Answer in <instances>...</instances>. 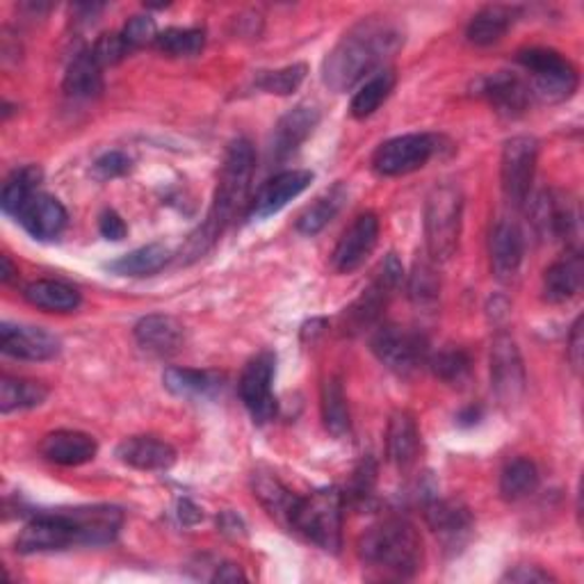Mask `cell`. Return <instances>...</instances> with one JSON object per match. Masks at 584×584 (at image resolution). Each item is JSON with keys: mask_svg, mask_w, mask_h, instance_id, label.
Here are the masks:
<instances>
[{"mask_svg": "<svg viewBox=\"0 0 584 584\" xmlns=\"http://www.w3.org/2000/svg\"><path fill=\"white\" fill-rule=\"evenodd\" d=\"M393 87H395V74L390 69H382L371 80H365V85L359 87V91L352 99V106H350L352 117L354 119L373 117L382 108V103L390 97Z\"/></svg>", "mask_w": 584, "mask_h": 584, "instance_id": "obj_37", "label": "cell"}, {"mask_svg": "<svg viewBox=\"0 0 584 584\" xmlns=\"http://www.w3.org/2000/svg\"><path fill=\"white\" fill-rule=\"evenodd\" d=\"M539 469L535 461L518 456L511 459L500 473V496L507 503H518L530 498L539 488Z\"/></svg>", "mask_w": 584, "mask_h": 584, "instance_id": "obj_31", "label": "cell"}, {"mask_svg": "<svg viewBox=\"0 0 584 584\" xmlns=\"http://www.w3.org/2000/svg\"><path fill=\"white\" fill-rule=\"evenodd\" d=\"M0 263H3V269H0V279H3V284H10V282L14 279L16 269H14L12 261H10V256H3V258H0Z\"/></svg>", "mask_w": 584, "mask_h": 584, "instance_id": "obj_53", "label": "cell"}, {"mask_svg": "<svg viewBox=\"0 0 584 584\" xmlns=\"http://www.w3.org/2000/svg\"><path fill=\"white\" fill-rule=\"evenodd\" d=\"M439 151V140L427 133L399 135L384 142L373 158V167L379 176H405L422 169L429 158Z\"/></svg>", "mask_w": 584, "mask_h": 584, "instance_id": "obj_11", "label": "cell"}, {"mask_svg": "<svg viewBox=\"0 0 584 584\" xmlns=\"http://www.w3.org/2000/svg\"><path fill=\"white\" fill-rule=\"evenodd\" d=\"M131 172V158L121 151H110L95 163V176L99 180H112Z\"/></svg>", "mask_w": 584, "mask_h": 584, "instance_id": "obj_46", "label": "cell"}, {"mask_svg": "<svg viewBox=\"0 0 584 584\" xmlns=\"http://www.w3.org/2000/svg\"><path fill=\"white\" fill-rule=\"evenodd\" d=\"M461 222H464V195L454 183H441L425 201L427 254L434 263H445L456 254Z\"/></svg>", "mask_w": 584, "mask_h": 584, "instance_id": "obj_4", "label": "cell"}, {"mask_svg": "<svg viewBox=\"0 0 584 584\" xmlns=\"http://www.w3.org/2000/svg\"><path fill=\"white\" fill-rule=\"evenodd\" d=\"M375 356L399 377L416 375L429 359L427 338L403 327H382L373 335Z\"/></svg>", "mask_w": 584, "mask_h": 584, "instance_id": "obj_8", "label": "cell"}, {"mask_svg": "<svg viewBox=\"0 0 584 584\" xmlns=\"http://www.w3.org/2000/svg\"><path fill=\"white\" fill-rule=\"evenodd\" d=\"M135 341L153 356H169L183 343V327L169 316H146L135 324Z\"/></svg>", "mask_w": 584, "mask_h": 584, "instance_id": "obj_25", "label": "cell"}, {"mask_svg": "<svg viewBox=\"0 0 584 584\" xmlns=\"http://www.w3.org/2000/svg\"><path fill=\"white\" fill-rule=\"evenodd\" d=\"M375 482H377V464L373 456H363L361 464L354 469V475L350 480V488H348V496L345 500L354 503V505H363L371 500L373 491H375Z\"/></svg>", "mask_w": 584, "mask_h": 584, "instance_id": "obj_43", "label": "cell"}, {"mask_svg": "<svg viewBox=\"0 0 584 584\" xmlns=\"http://www.w3.org/2000/svg\"><path fill=\"white\" fill-rule=\"evenodd\" d=\"M488 254H491V269H494L496 279L509 282L518 274L522 254H526V240H522L520 229L514 222L500 220L488 240Z\"/></svg>", "mask_w": 584, "mask_h": 584, "instance_id": "obj_18", "label": "cell"}, {"mask_svg": "<svg viewBox=\"0 0 584 584\" xmlns=\"http://www.w3.org/2000/svg\"><path fill=\"white\" fill-rule=\"evenodd\" d=\"M212 580L214 582H238V580H244V575L235 564H222L218 566V571H214Z\"/></svg>", "mask_w": 584, "mask_h": 584, "instance_id": "obj_52", "label": "cell"}, {"mask_svg": "<svg viewBox=\"0 0 584 584\" xmlns=\"http://www.w3.org/2000/svg\"><path fill=\"white\" fill-rule=\"evenodd\" d=\"M0 348L12 359L21 361H51L59 354V341L40 329V327H25V324H3L0 329Z\"/></svg>", "mask_w": 584, "mask_h": 584, "instance_id": "obj_15", "label": "cell"}, {"mask_svg": "<svg viewBox=\"0 0 584 584\" xmlns=\"http://www.w3.org/2000/svg\"><path fill=\"white\" fill-rule=\"evenodd\" d=\"M220 530L224 532V535H233V537H238V535H244V526H242V520L235 516V514H231V511H224L222 516H220Z\"/></svg>", "mask_w": 584, "mask_h": 584, "instance_id": "obj_51", "label": "cell"}, {"mask_svg": "<svg viewBox=\"0 0 584 584\" xmlns=\"http://www.w3.org/2000/svg\"><path fill=\"white\" fill-rule=\"evenodd\" d=\"M103 67L97 63L91 51L74 57L65 76V91L71 99H95L103 91Z\"/></svg>", "mask_w": 584, "mask_h": 584, "instance_id": "obj_30", "label": "cell"}, {"mask_svg": "<svg viewBox=\"0 0 584 584\" xmlns=\"http://www.w3.org/2000/svg\"><path fill=\"white\" fill-rule=\"evenodd\" d=\"M425 518L439 537L456 541L473 528V516L466 505L456 500H439L437 496L425 503Z\"/></svg>", "mask_w": 584, "mask_h": 584, "instance_id": "obj_27", "label": "cell"}, {"mask_svg": "<svg viewBox=\"0 0 584 584\" xmlns=\"http://www.w3.org/2000/svg\"><path fill=\"white\" fill-rule=\"evenodd\" d=\"M405 33L388 16H367L352 25L322 65L324 85L341 95L365 76L379 74L388 59L403 48Z\"/></svg>", "mask_w": 584, "mask_h": 584, "instance_id": "obj_1", "label": "cell"}, {"mask_svg": "<svg viewBox=\"0 0 584 584\" xmlns=\"http://www.w3.org/2000/svg\"><path fill=\"white\" fill-rule=\"evenodd\" d=\"M163 384L178 397H208L220 388L218 377L203 371H192V367H167Z\"/></svg>", "mask_w": 584, "mask_h": 584, "instance_id": "obj_36", "label": "cell"}, {"mask_svg": "<svg viewBox=\"0 0 584 584\" xmlns=\"http://www.w3.org/2000/svg\"><path fill=\"white\" fill-rule=\"evenodd\" d=\"M158 35H161L158 25L151 16H133L124 25V30H121V37H124V42L131 46V51L146 46V44H156Z\"/></svg>", "mask_w": 584, "mask_h": 584, "instance_id": "obj_45", "label": "cell"}, {"mask_svg": "<svg viewBox=\"0 0 584 584\" xmlns=\"http://www.w3.org/2000/svg\"><path fill=\"white\" fill-rule=\"evenodd\" d=\"M582 256L571 250L566 256L552 263L543 274V299L548 304H566L582 288Z\"/></svg>", "mask_w": 584, "mask_h": 584, "instance_id": "obj_24", "label": "cell"}, {"mask_svg": "<svg viewBox=\"0 0 584 584\" xmlns=\"http://www.w3.org/2000/svg\"><path fill=\"white\" fill-rule=\"evenodd\" d=\"M427 365L445 384H461L471 375V356L464 350H443L429 356Z\"/></svg>", "mask_w": 584, "mask_h": 584, "instance_id": "obj_41", "label": "cell"}, {"mask_svg": "<svg viewBox=\"0 0 584 584\" xmlns=\"http://www.w3.org/2000/svg\"><path fill=\"white\" fill-rule=\"evenodd\" d=\"M539 158V144L530 135H518L505 142L500 158V183L503 195L509 206L520 208L530 199Z\"/></svg>", "mask_w": 584, "mask_h": 584, "instance_id": "obj_7", "label": "cell"}, {"mask_svg": "<svg viewBox=\"0 0 584 584\" xmlns=\"http://www.w3.org/2000/svg\"><path fill=\"white\" fill-rule=\"evenodd\" d=\"M178 518H180L183 526H195V522H199L203 518V514H201V509L195 503L180 500L178 503Z\"/></svg>", "mask_w": 584, "mask_h": 584, "instance_id": "obj_50", "label": "cell"}, {"mask_svg": "<svg viewBox=\"0 0 584 584\" xmlns=\"http://www.w3.org/2000/svg\"><path fill=\"white\" fill-rule=\"evenodd\" d=\"M23 297L27 304L48 313H71L80 306V293L74 286L53 279H42L25 286Z\"/></svg>", "mask_w": 584, "mask_h": 584, "instance_id": "obj_28", "label": "cell"}, {"mask_svg": "<svg viewBox=\"0 0 584 584\" xmlns=\"http://www.w3.org/2000/svg\"><path fill=\"white\" fill-rule=\"evenodd\" d=\"M535 224L543 235L566 240L577 229V210L555 192H543L535 206Z\"/></svg>", "mask_w": 584, "mask_h": 584, "instance_id": "obj_26", "label": "cell"}, {"mask_svg": "<svg viewBox=\"0 0 584 584\" xmlns=\"http://www.w3.org/2000/svg\"><path fill=\"white\" fill-rule=\"evenodd\" d=\"M99 231H101V235H103L106 240H114V242H117V240H124V238H126L129 227H126L124 220L119 218V214H117L114 210H106V212L101 214Z\"/></svg>", "mask_w": 584, "mask_h": 584, "instance_id": "obj_47", "label": "cell"}, {"mask_svg": "<svg viewBox=\"0 0 584 584\" xmlns=\"http://www.w3.org/2000/svg\"><path fill=\"white\" fill-rule=\"evenodd\" d=\"M516 59L522 69L530 71V91L539 101L562 103L575 95L580 76L562 53L552 48H526Z\"/></svg>", "mask_w": 584, "mask_h": 584, "instance_id": "obj_6", "label": "cell"}, {"mask_svg": "<svg viewBox=\"0 0 584 584\" xmlns=\"http://www.w3.org/2000/svg\"><path fill=\"white\" fill-rule=\"evenodd\" d=\"M206 46L201 27H169L158 35L156 48L169 57H195Z\"/></svg>", "mask_w": 584, "mask_h": 584, "instance_id": "obj_40", "label": "cell"}, {"mask_svg": "<svg viewBox=\"0 0 584 584\" xmlns=\"http://www.w3.org/2000/svg\"><path fill=\"white\" fill-rule=\"evenodd\" d=\"M584 345V335H582V318H577L571 327V335H569V348H566V354H569V361L573 365V371L580 373L582 367V348Z\"/></svg>", "mask_w": 584, "mask_h": 584, "instance_id": "obj_49", "label": "cell"}, {"mask_svg": "<svg viewBox=\"0 0 584 584\" xmlns=\"http://www.w3.org/2000/svg\"><path fill=\"white\" fill-rule=\"evenodd\" d=\"M526 386L528 377L520 350L509 333L500 331L491 343V388L503 407L514 409L526 395Z\"/></svg>", "mask_w": 584, "mask_h": 584, "instance_id": "obj_10", "label": "cell"}, {"mask_svg": "<svg viewBox=\"0 0 584 584\" xmlns=\"http://www.w3.org/2000/svg\"><path fill=\"white\" fill-rule=\"evenodd\" d=\"M40 452L44 459H48L51 464L57 466H82L89 464L91 459L97 456L99 445L95 437H89L85 432H74V429H59L44 437Z\"/></svg>", "mask_w": 584, "mask_h": 584, "instance_id": "obj_21", "label": "cell"}, {"mask_svg": "<svg viewBox=\"0 0 584 584\" xmlns=\"http://www.w3.org/2000/svg\"><path fill=\"white\" fill-rule=\"evenodd\" d=\"M252 491L261 507L279 522V526H284L286 530L293 528V518L301 498L295 496L279 477L269 471H256L252 475Z\"/></svg>", "mask_w": 584, "mask_h": 584, "instance_id": "obj_20", "label": "cell"}, {"mask_svg": "<svg viewBox=\"0 0 584 584\" xmlns=\"http://www.w3.org/2000/svg\"><path fill=\"white\" fill-rule=\"evenodd\" d=\"M379 220L375 212H363L338 240L333 250V267L341 274L356 272L377 247Z\"/></svg>", "mask_w": 584, "mask_h": 584, "instance_id": "obj_13", "label": "cell"}, {"mask_svg": "<svg viewBox=\"0 0 584 584\" xmlns=\"http://www.w3.org/2000/svg\"><path fill=\"white\" fill-rule=\"evenodd\" d=\"M322 420L327 432L335 439H343L350 434V407H348V397L343 390V384L338 377H329L322 384Z\"/></svg>", "mask_w": 584, "mask_h": 584, "instance_id": "obj_33", "label": "cell"}, {"mask_svg": "<svg viewBox=\"0 0 584 584\" xmlns=\"http://www.w3.org/2000/svg\"><path fill=\"white\" fill-rule=\"evenodd\" d=\"M89 51H91V55H95V59L101 67H112V65L121 63V59H124L131 53V46L124 42L121 33L119 35L110 33V35H101Z\"/></svg>", "mask_w": 584, "mask_h": 584, "instance_id": "obj_44", "label": "cell"}, {"mask_svg": "<svg viewBox=\"0 0 584 584\" xmlns=\"http://www.w3.org/2000/svg\"><path fill=\"white\" fill-rule=\"evenodd\" d=\"M311 180H313V174L304 172V169H293V172H284L279 176H274L254 197L250 206V214L254 220L272 218V214L284 210L293 199H297L306 188H309Z\"/></svg>", "mask_w": 584, "mask_h": 584, "instance_id": "obj_16", "label": "cell"}, {"mask_svg": "<svg viewBox=\"0 0 584 584\" xmlns=\"http://www.w3.org/2000/svg\"><path fill=\"white\" fill-rule=\"evenodd\" d=\"M514 16H516L514 8L486 5L469 23L466 37L475 46H494L507 35V30L514 23Z\"/></svg>", "mask_w": 584, "mask_h": 584, "instance_id": "obj_29", "label": "cell"}, {"mask_svg": "<svg viewBox=\"0 0 584 584\" xmlns=\"http://www.w3.org/2000/svg\"><path fill=\"white\" fill-rule=\"evenodd\" d=\"M21 227L37 240H53L67 227V210L51 195H33L19 210Z\"/></svg>", "mask_w": 584, "mask_h": 584, "instance_id": "obj_19", "label": "cell"}, {"mask_svg": "<svg viewBox=\"0 0 584 584\" xmlns=\"http://www.w3.org/2000/svg\"><path fill=\"white\" fill-rule=\"evenodd\" d=\"M42 180V172L37 167H23L16 169L3 186V197H0V206L8 214H19V210L27 203V199L37 195V186Z\"/></svg>", "mask_w": 584, "mask_h": 584, "instance_id": "obj_39", "label": "cell"}, {"mask_svg": "<svg viewBox=\"0 0 584 584\" xmlns=\"http://www.w3.org/2000/svg\"><path fill=\"white\" fill-rule=\"evenodd\" d=\"M172 261V252L165 244H146L126 256H121L110 263V269L119 276H153L165 269Z\"/></svg>", "mask_w": 584, "mask_h": 584, "instance_id": "obj_32", "label": "cell"}, {"mask_svg": "<svg viewBox=\"0 0 584 584\" xmlns=\"http://www.w3.org/2000/svg\"><path fill=\"white\" fill-rule=\"evenodd\" d=\"M409 299L418 309H434L441 297V276L434 267L432 258L416 261L409 274Z\"/></svg>", "mask_w": 584, "mask_h": 584, "instance_id": "obj_38", "label": "cell"}, {"mask_svg": "<svg viewBox=\"0 0 584 584\" xmlns=\"http://www.w3.org/2000/svg\"><path fill=\"white\" fill-rule=\"evenodd\" d=\"M348 199V192L343 186H333L329 192L318 197L311 206H306L297 218V231L301 235H316L320 233L333 218L338 210L343 208V201Z\"/></svg>", "mask_w": 584, "mask_h": 584, "instance_id": "obj_34", "label": "cell"}, {"mask_svg": "<svg viewBox=\"0 0 584 584\" xmlns=\"http://www.w3.org/2000/svg\"><path fill=\"white\" fill-rule=\"evenodd\" d=\"M117 459L137 471H167L176 464V450L156 437H131L119 443Z\"/></svg>", "mask_w": 584, "mask_h": 584, "instance_id": "obj_22", "label": "cell"}, {"mask_svg": "<svg viewBox=\"0 0 584 584\" xmlns=\"http://www.w3.org/2000/svg\"><path fill=\"white\" fill-rule=\"evenodd\" d=\"M74 546H82L80 532L69 514V509H55L37 514L21 530L16 539V550L21 555H37V552L67 550Z\"/></svg>", "mask_w": 584, "mask_h": 584, "instance_id": "obj_9", "label": "cell"}, {"mask_svg": "<svg viewBox=\"0 0 584 584\" xmlns=\"http://www.w3.org/2000/svg\"><path fill=\"white\" fill-rule=\"evenodd\" d=\"M343 511L345 496L338 488H320L299 500L290 532L301 535L327 552H338L343 546Z\"/></svg>", "mask_w": 584, "mask_h": 584, "instance_id": "obj_5", "label": "cell"}, {"mask_svg": "<svg viewBox=\"0 0 584 584\" xmlns=\"http://www.w3.org/2000/svg\"><path fill=\"white\" fill-rule=\"evenodd\" d=\"M254 169H256L254 146L242 137L231 142L227 148L222 172H220L218 190H214L212 208L208 212L203 227L188 242V254L192 258L201 256L210 247V244L224 233V229L235 220V214L240 212V208L247 203Z\"/></svg>", "mask_w": 584, "mask_h": 584, "instance_id": "obj_2", "label": "cell"}, {"mask_svg": "<svg viewBox=\"0 0 584 584\" xmlns=\"http://www.w3.org/2000/svg\"><path fill=\"white\" fill-rule=\"evenodd\" d=\"M274 365L276 359L272 352H261L254 356L240 375L238 390L240 399L252 414L254 422L265 425L276 416V397L272 393V382H274Z\"/></svg>", "mask_w": 584, "mask_h": 584, "instance_id": "obj_12", "label": "cell"}, {"mask_svg": "<svg viewBox=\"0 0 584 584\" xmlns=\"http://www.w3.org/2000/svg\"><path fill=\"white\" fill-rule=\"evenodd\" d=\"M363 564L393 577H414L422 569V539L407 518H386L359 541Z\"/></svg>", "mask_w": 584, "mask_h": 584, "instance_id": "obj_3", "label": "cell"}, {"mask_svg": "<svg viewBox=\"0 0 584 584\" xmlns=\"http://www.w3.org/2000/svg\"><path fill=\"white\" fill-rule=\"evenodd\" d=\"M480 416H482V411L475 409V407H471V409H466V411H461L456 420H459V425H477Z\"/></svg>", "mask_w": 584, "mask_h": 584, "instance_id": "obj_54", "label": "cell"}, {"mask_svg": "<svg viewBox=\"0 0 584 584\" xmlns=\"http://www.w3.org/2000/svg\"><path fill=\"white\" fill-rule=\"evenodd\" d=\"M320 124V110L311 103H299L290 112H286L279 124L274 126L269 153L274 161H286L293 153L313 135Z\"/></svg>", "mask_w": 584, "mask_h": 584, "instance_id": "obj_14", "label": "cell"}, {"mask_svg": "<svg viewBox=\"0 0 584 584\" xmlns=\"http://www.w3.org/2000/svg\"><path fill=\"white\" fill-rule=\"evenodd\" d=\"M418 452H420V429L416 418L409 411L393 414L386 432L388 461L395 469L407 471L409 466L416 464Z\"/></svg>", "mask_w": 584, "mask_h": 584, "instance_id": "obj_23", "label": "cell"}, {"mask_svg": "<svg viewBox=\"0 0 584 584\" xmlns=\"http://www.w3.org/2000/svg\"><path fill=\"white\" fill-rule=\"evenodd\" d=\"M480 95L491 103V108L505 117H520L532 103L530 85L509 71H498L484 78Z\"/></svg>", "mask_w": 584, "mask_h": 584, "instance_id": "obj_17", "label": "cell"}, {"mask_svg": "<svg viewBox=\"0 0 584 584\" xmlns=\"http://www.w3.org/2000/svg\"><path fill=\"white\" fill-rule=\"evenodd\" d=\"M46 397L48 388L42 382L14 379V377H3V382H0V411L3 414L35 409L44 405Z\"/></svg>", "mask_w": 584, "mask_h": 584, "instance_id": "obj_35", "label": "cell"}, {"mask_svg": "<svg viewBox=\"0 0 584 584\" xmlns=\"http://www.w3.org/2000/svg\"><path fill=\"white\" fill-rule=\"evenodd\" d=\"M503 580L505 582H520V584H528V582H555V577H552L548 571H543L539 566H516Z\"/></svg>", "mask_w": 584, "mask_h": 584, "instance_id": "obj_48", "label": "cell"}, {"mask_svg": "<svg viewBox=\"0 0 584 584\" xmlns=\"http://www.w3.org/2000/svg\"><path fill=\"white\" fill-rule=\"evenodd\" d=\"M306 65H290L284 69H276V71H263V76L256 80V85L267 91V95H279V97H288L293 91L299 89V85L306 78Z\"/></svg>", "mask_w": 584, "mask_h": 584, "instance_id": "obj_42", "label": "cell"}]
</instances>
